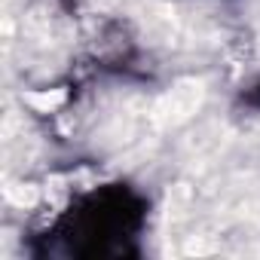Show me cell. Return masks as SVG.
Returning <instances> with one entry per match:
<instances>
[{"label": "cell", "mask_w": 260, "mask_h": 260, "mask_svg": "<svg viewBox=\"0 0 260 260\" xmlns=\"http://www.w3.org/2000/svg\"><path fill=\"white\" fill-rule=\"evenodd\" d=\"M239 101H242L245 107H251V110H260V80H257V83H251V86L239 95Z\"/></svg>", "instance_id": "6da1fadb"}]
</instances>
